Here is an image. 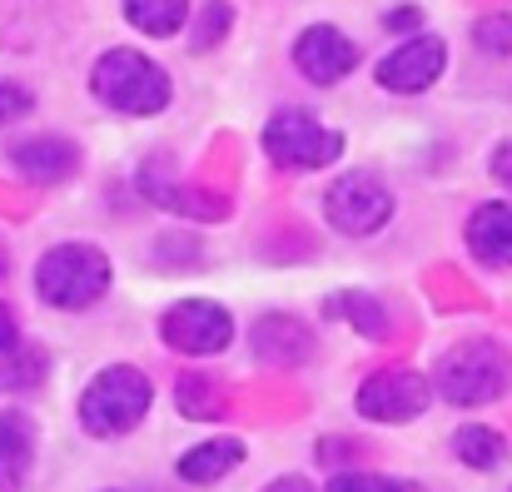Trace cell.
Here are the masks:
<instances>
[{
    "mask_svg": "<svg viewBox=\"0 0 512 492\" xmlns=\"http://www.w3.org/2000/svg\"><path fill=\"white\" fill-rule=\"evenodd\" d=\"M264 150L269 160L284 164V169H324L343 155V135L319 125L314 115L304 110H279L269 125H264Z\"/></svg>",
    "mask_w": 512,
    "mask_h": 492,
    "instance_id": "obj_5",
    "label": "cell"
},
{
    "mask_svg": "<svg viewBox=\"0 0 512 492\" xmlns=\"http://www.w3.org/2000/svg\"><path fill=\"white\" fill-rule=\"evenodd\" d=\"M448 65V45L438 35H413L378 60V85L393 95H423Z\"/></svg>",
    "mask_w": 512,
    "mask_h": 492,
    "instance_id": "obj_9",
    "label": "cell"
},
{
    "mask_svg": "<svg viewBox=\"0 0 512 492\" xmlns=\"http://www.w3.org/2000/svg\"><path fill=\"white\" fill-rule=\"evenodd\" d=\"M10 164H15L25 179H35V184H55V179H65V174L80 164V155H75L70 140H60V135H40V140L15 145V150H10Z\"/></svg>",
    "mask_w": 512,
    "mask_h": 492,
    "instance_id": "obj_12",
    "label": "cell"
},
{
    "mask_svg": "<svg viewBox=\"0 0 512 492\" xmlns=\"http://www.w3.org/2000/svg\"><path fill=\"white\" fill-rule=\"evenodd\" d=\"M10 343H20V333H15V314H10V309H0V348H10Z\"/></svg>",
    "mask_w": 512,
    "mask_h": 492,
    "instance_id": "obj_26",
    "label": "cell"
},
{
    "mask_svg": "<svg viewBox=\"0 0 512 492\" xmlns=\"http://www.w3.org/2000/svg\"><path fill=\"white\" fill-rule=\"evenodd\" d=\"M229 20H234L229 0H209V5H204V15H199V25H194V50L219 45V40H224V30H229Z\"/></svg>",
    "mask_w": 512,
    "mask_h": 492,
    "instance_id": "obj_20",
    "label": "cell"
},
{
    "mask_svg": "<svg viewBox=\"0 0 512 492\" xmlns=\"http://www.w3.org/2000/svg\"><path fill=\"white\" fill-rule=\"evenodd\" d=\"M254 353L264 363H304L314 353V338H309V328L294 324V319H264L254 328Z\"/></svg>",
    "mask_w": 512,
    "mask_h": 492,
    "instance_id": "obj_15",
    "label": "cell"
},
{
    "mask_svg": "<svg viewBox=\"0 0 512 492\" xmlns=\"http://www.w3.org/2000/svg\"><path fill=\"white\" fill-rule=\"evenodd\" d=\"M40 378H45V353H35V348H25V343L0 348V393L35 388Z\"/></svg>",
    "mask_w": 512,
    "mask_h": 492,
    "instance_id": "obj_17",
    "label": "cell"
},
{
    "mask_svg": "<svg viewBox=\"0 0 512 492\" xmlns=\"http://www.w3.org/2000/svg\"><path fill=\"white\" fill-rule=\"evenodd\" d=\"M358 45L343 35L339 25H309L294 45V65L314 80V85H339L343 75L358 70Z\"/></svg>",
    "mask_w": 512,
    "mask_h": 492,
    "instance_id": "obj_10",
    "label": "cell"
},
{
    "mask_svg": "<svg viewBox=\"0 0 512 492\" xmlns=\"http://www.w3.org/2000/svg\"><path fill=\"white\" fill-rule=\"evenodd\" d=\"M264 492H319L309 478H279V483H269Z\"/></svg>",
    "mask_w": 512,
    "mask_h": 492,
    "instance_id": "obj_25",
    "label": "cell"
},
{
    "mask_svg": "<svg viewBox=\"0 0 512 492\" xmlns=\"http://www.w3.org/2000/svg\"><path fill=\"white\" fill-rule=\"evenodd\" d=\"M388 25H393V30H403V25H418V10H393V15H388Z\"/></svg>",
    "mask_w": 512,
    "mask_h": 492,
    "instance_id": "obj_27",
    "label": "cell"
},
{
    "mask_svg": "<svg viewBox=\"0 0 512 492\" xmlns=\"http://www.w3.org/2000/svg\"><path fill=\"white\" fill-rule=\"evenodd\" d=\"M5 269H10V259H5V249H0V279H5Z\"/></svg>",
    "mask_w": 512,
    "mask_h": 492,
    "instance_id": "obj_28",
    "label": "cell"
},
{
    "mask_svg": "<svg viewBox=\"0 0 512 492\" xmlns=\"http://www.w3.org/2000/svg\"><path fill=\"white\" fill-rule=\"evenodd\" d=\"M512 383V358L488 343V338H468L458 348H448L438 358V393L453 403V408H483V403H498Z\"/></svg>",
    "mask_w": 512,
    "mask_h": 492,
    "instance_id": "obj_2",
    "label": "cell"
},
{
    "mask_svg": "<svg viewBox=\"0 0 512 492\" xmlns=\"http://www.w3.org/2000/svg\"><path fill=\"white\" fill-rule=\"evenodd\" d=\"M30 90H20V85H10V80H0V125H10V120H20V115H30Z\"/></svg>",
    "mask_w": 512,
    "mask_h": 492,
    "instance_id": "obj_24",
    "label": "cell"
},
{
    "mask_svg": "<svg viewBox=\"0 0 512 492\" xmlns=\"http://www.w3.org/2000/svg\"><path fill=\"white\" fill-rule=\"evenodd\" d=\"M329 314H353V328L358 333H383V309L373 304V299H363V294H343V299H334V304H324Z\"/></svg>",
    "mask_w": 512,
    "mask_h": 492,
    "instance_id": "obj_22",
    "label": "cell"
},
{
    "mask_svg": "<svg viewBox=\"0 0 512 492\" xmlns=\"http://www.w3.org/2000/svg\"><path fill=\"white\" fill-rule=\"evenodd\" d=\"M160 338L189 358H214L234 343V319L214 299H184L160 319Z\"/></svg>",
    "mask_w": 512,
    "mask_h": 492,
    "instance_id": "obj_6",
    "label": "cell"
},
{
    "mask_svg": "<svg viewBox=\"0 0 512 492\" xmlns=\"http://www.w3.org/2000/svg\"><path fill=\"white\" fill-rule=\"evenodd\" d=\"M324 214H329L334 229L363 239V234H378L393 219V194L373 174H343V179H334V189L324 194Z\"/></svg>",
    "mask_w": 512,
    "mask_h": 492,
    "instance_id": "obj_7",
    "label": "cell"
},
{
    "mask_svg": "<svg viewBox=\"0 0 512 492\" xmlns=\"http://www.w3.org/2000/svg\"><path fill=\"white\" fill-rule=\"evenodd\" d=\"M110 289V259L95 244H55L35 264V294L50 309H90Z\"/></svg>",
    "mask_w": 512,
    "mask_h": 492,
    "instance_id": "obj_3",
    "label": "cell"
},
{
    "mask_svg": "<svg viewBox=\"0 0 512 492\" xmlns=\"http://www.w3.org/2000/svg\"><path fill=\"white\" fill-rule=\"evenodd\" d=\"M329 492H423L418 483H403V478H383V473H339Z\"/></svg>",
    "mask_w": 512,
    "mask_h": 492,
    "instance_id": "obj_19",
    "label": "cell"
},
{
    "mask_svg": "<svg viewBox=\"0 0 512 492\" xmlns=\"http://www.w3.org/2000/svg\"><path fill=\"white\" fill-rule=\"evenodd\" d=\"M453 453H458L468 468H498V463L508 458V443H503V433H493V428H463V433L453 438Z\"/></svg>",
    "mask_w": 512,
    "mask_h": 492,
    "instance_id": "obj_18",
    "label": "cell"
},
{
    "mask_svg": "<svg viewBox=\"0 0 512 492\" xmlns=\"http://www.w3.org/2000/svg\"><path fill=\"white\" fill-rule=\"evenodd\" d=\"M35 463V428L25 413H0V492L20 488Z\"/></svg>",
    "mask_w": 512,
    "mask_h": 492,
    "instance_id": "obj_13",
    "label": "cell"
},
{
    "mask_svg": "<svg viewBox=\"0 0 512 492\" xmlns=\"http://www.w3.org/2000/svg\"><path fill=\"white\" fill-rule=\"evenodd\" d=\"M90 85L120 115H160L170 105V75L150 55H140V50H110V55H100Z\"/></svg>",
    "mask_w": 512,
    "mask_h": 492,
    "instance_id": "obj_4",
    "label": "cell"
},
{
    "mask_svg": "<svg viewBox=\"0 0 512 492\" xmlns=\"http://www.w3.org/2000/svg\"><path fill=\"white\" fill-rule=\"evenodd\" d=\"M473 40L488 50V55H512V15H483L478 25H473Z\"/></svg>",
    "mask_w": 512,
    "mask_h": 492,
    "instance_id": "obj_21",
    "label": "cell"
},
{
    "mask_svg": "<svg viewBox=\"0 0 512 492\" xmlns=\"http://www.w3.org/2000/svg\"><path fill=\"white\" fill-rule=\"evenodd\" d=\"M184 15H189V0H125V20L155 40L174 35L184 25Z\"/></svg>",
    "mask_w": 512,
    "mask_h": 492,
    "instance_id": "obj_16",
    "label": "cell"
},
{
    "mask_svg": "<svg viewBox=\"0 0 512 492\" xmlns=\"http://www.w3.org/2000/svg\"><path fill=\"white\" fill-rule=\"evenodd\" d=\"M150 403H155L150 378L130 363H115V368L95 373L90 388L80 393V423L90 438H125L130 428H140Z\"/></svg>",
    "mask_w": 512,
    "mask_h": 492,
    "instance_id": "obj_1",
    "label": "cell"
},
{
    "mask_svg": "<svg viewBox=\"0 0 512 492\" xmlns=\"http://www.w3.org/2000/svg\"><path fill=\"white\" fill-rule=\"evenodd\" d=\"M468 249L488 269H512V204H483L468 219Z\"/></svg>",
    "mask_w": 512,
    "mask_h": 492,
    "instance_id": "obj_11",
    "label": "cell"
},
{
    "mask_svg": "<svg viewBox=\"0 0 512 492\" xmlns=\"http://www.w3.org/2000/svg\"><path fill=\"white\" fill-rule=\"evenodd\" d=\"M239 463H244V443H239V438H214V443H199V448H189V453L179 458V478L204 488V483L229 478Z\"/></svg>",
    "mask_w": 512,
    "mask_h": 492,
    "instance_id": "obj_14",
    "label": "cell"
},
{
    "mask_svg": "<svg viewBox=\"0 0 512 492\" xmlns=\"http://www.w3.org/2000/svg\"><path fill=\"white\" fill-rule=\"evenodd\" d=\"M179 408H184L189 418H204V413L214 418V413H219V388H214V383H199V378H184V383H179Z\"/></svg>",
    "mask_w": 512,
    "mask_h": 492,
    "instance_id": "obj_23",
    "label": "cell"
},
{
    "mask_svg": "<svg viewBox=\"0 0 512 492\" xmlns=\"http://www.w3.org/2000/svg\"><path fill=\"white\" fill-rule=\"evenodd\" d=\"M428 408V383L413 368H378L358 383V413L373 423H408Z\"/></svg>",
    "mask_w": 512,
    "mask_h": 492,
    "instance_id": "obj_8",
    "label": "cell"
}]
</instances>
